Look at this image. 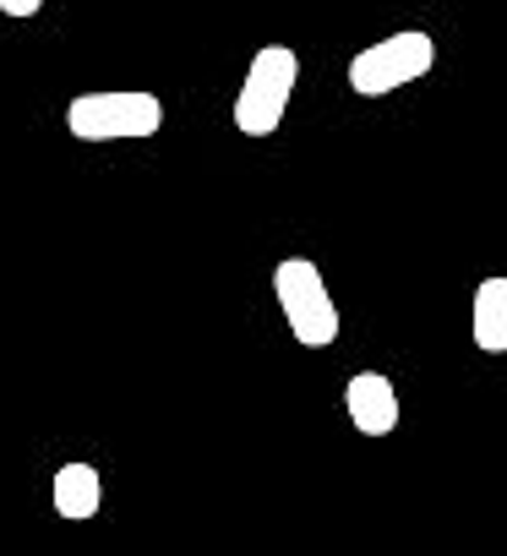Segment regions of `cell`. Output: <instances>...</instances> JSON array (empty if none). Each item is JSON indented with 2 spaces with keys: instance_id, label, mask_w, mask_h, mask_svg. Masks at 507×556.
I'll list each match as a JSON object with an SVG mask.
<instances>
[{
  "instance_id": "cell-2",
  "label": "cell",
  "mask_w": 507,
  "mask_h": 556,
  "mask_svg": "<svg viewBox=\"0 0 507 556\" xmlns=\"http://www.w3.org/2000/svg\"><path fill=\"white\" fill-rule=\"evenodd\" d=\"M295 83H301V61L295 50L284 45H268L251 55L245 66V83H240V99H235V126L245 137H274L290 99H295Z\"/></svg>"
},
{
  "instance_id": "cell-4",
  "label": "cell",
  "mask_w": 507,
  "mask_h": 556,
  "mask_svg": "<svg viewBox=\"0 0 507 556\" xmlns=\"http://www.w3.org/2000/svg\"><path fill=\"white\" fill-rule=\"evenodd\" d=\"M431 66H436V39L420 34V28H404V34H393V39H382V45H371L350 61V88L360 99H382L404 83H420Z\"/></svg>"
},
{
  "instance_id": "cell-6",
  "label": "cell",
  "mask_w": 507,
  "mask_h": 556,
  "mask_svg": "<svg viewBox=\"0 0 507 556\" xmlns=\"http://www.w3.org/2000/svg\"><path fill=\"white\" fill-rule=\"evenodd\" d=\"M50 502H55V513H61L66 523H88V518L99 513V502H104L99 469H93V464H61V469H55Z\"/></svg>"
},
{
  "instance_id": "cell-7",
  "label": "cell",
  "mask_w": 507,
  "mask_h": 556,
  "mask_svg": "<svg viewBox=\"0 0 507 556\" xmlns=\"http://www.w3.org/2000/svg\"><path fill=\"white\" fill-rule=\"evenodd\" d=\"M474 344L485 355H507V278H480L474 290Z\"/></svg>"
},
{
  "instance_id": "cell-5",
  "label": "cell",
  "mask_w": 507,
  "mask_h": 556,
  "mask_svg": "<svg viewBox=\"0 0 507 556\" xmlns=\"http://www.w3.org/2000/svg\"><path fill=\"white\" fill-rule=\"evenodd\" d=\"M344 415L360 437H388L398 431V388L382 371H360L344 382Z\"/></svg>"
},
{
  "instance_id": "cell-3",
  "label": "cell",
  "mask_w": 507,
  "mask_h": 556,
  "mask_svg": "<svg viewBox=\"0 0 507 556\" xmlns=\"http://www.w3.org/2000/svg\"><path fill=\"white\" fill-rule=\"evenodd\" d=\"M164 126V104L142 88H110V93H77L66 104V131L77 142H121V137H153Z\"/></svg>"
},
{
  "instance_id": "cell-1",
  "label": "cell",
  "mask_w": 507,
  "mask_h": 556,
  "mask_svg": "<svg viewBox=\"0 0 507 556\" xmlns=\"http://www.w3.org/2000/svg\"><path fill=\"white\" fill-rule=\"evenodd\" d=\"M274 295L284 306V323L301 350H328L339 339V306L328 295V278L312 256H284L274 267Z\"/></svg>"
},
{
  "instance_id": "cell-8",
  "label": "cell",
  "mask_w": 507,
  "mask_h": 556,
  "mask_svg": "<svg viewBox=\"0 0 507 556\" xmlns=\"http://www.w3.org/2000/svg\"><path fill=\"white\" fill-rule=\"evenodd\" d=\"M0 12L7 17H39V0H0Z\"/></svg>"
}]
</instances>
